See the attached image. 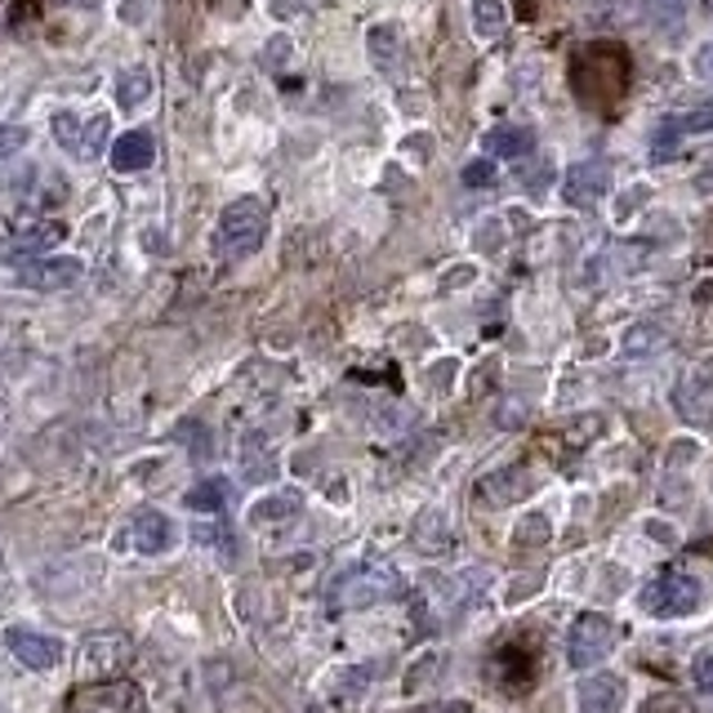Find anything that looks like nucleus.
Masks as SVG:
<instances>
[{
  "label": "nucleus",
  "instance_id": "f257e3e1",
  "mask_svg": "<svg viewBox=\"0 0 713 713\" xmlns=\"http://www.w3.org/2000/svg\"><path fill=\"white\" fill-rule=\"evenodd\" d=\"M268 223H273V214H268V205L259 196L232 201L219 214V223H214V251L223 259H246V255H255L268 242Z\"/></svg>",
  "mask_w": 713,
  "mask_h": 713
},
{
  "label": "nucleus",
  "instance_id": "f03ea898",
  "mask_svg": "<svg viewBox=\"0 0 713 713\" xmlns=\"http://www.w3.org/2000/svg\"><path fill=\"white\" fill-rule=\"evenodd\" d=\"M642 611L656 616V620H682V616H695L704 607V579L691 575V571H678V566H664L660 575H651L642 584Z\"/></svg>",
  "mask_w": 713,
  "mask_h": 713
},
{
  "label": "nucleus",
  "instance_id": "7ed1b4c3",
  "mask_svg": "<svg viewBox=\"0 0 713 713\" xmlns=\"http://www.w3.org/2000/svg\"><path fill=\"white\" fill-rule=\"evenodd\" d=\"M402 593V579L393 566H356V571H343L330 588V607L334 611H362V607H375L384 598H397Z\"/></svg>",
  "mask_w": 713,
  "mask_h": 713
},
{
  "label": "nucleus",
  "instance_id": "20e7f679",
  "mask_svg": "<svg viewBox=\"0 0 713 713\" xmlns=\"http://www.w3.org/2000/svg\"><path fill=\"white\" fill-rule=\"evenodd\" d=\"M616 651V620L603 611H584L575 616L571 634H566V664L588 673L593 664H603Z\"/></svg>",
  "mask_w": 713,
  "mask_h": 713
},
{
  "label": "nucleus",
  "instance_id": "39448f33",
  "mask_svg": "<svg viewBox=\"0 0 713 713\" xmlns=\"http://www.w3.org/2000/svg\"><path fill=\"white\" fill-rule=\"evenodd\" d=\"M111 544L121 549V553H166V549L174 544V526H170L166 513L143 509V513H135L121 531L111 535Z\"/></svg>",
  "mask_w": 713,
  "mask_h": 713
},
{
  "label": "nucleus",
  "instance_id": "423d86ee",
  "mask_svg": "<svg viewBox=\"0 0 713 713\" xmlns=\"http://www.w3.org/2000/svg\"><path fill=\"white\" fill-rule=\"evenodd\" d=\"M54 139L63 143L67 157L76 161H94L107 143V116H89V121H81L76 111H58L54 116Z\"/></svg>",
  "mask_w": 713,
  "mask_h": 713
},
{
  "label": "nucleus",
  "instance_id": "0eeeda50",
  "mask_svg": "<svg viewBox=\"0 0 713 713\" xmlns=\"http://www.w3.org/2000/svg\"><path fill=\"white\" fill-rule=\"evenodd\" d=\"M629 700V687L620 673H588L579 687H575V713H620Z\"/></svg>",
  "mask_w": 713,
  "mask_h": 713
},
{
  "label": "nucleus",
  "instance_id": "6e6552de",
  "mask_svg": "<svg viewBox=\"0 0 713 713\" xmlns=\"http://www.w3.org/2000/svg\"><path fill=\"white\" fill-rule=\"evenodd\" d=\"M607 188H611V170H607L603 161H579V166H571L566 179H562V196H566V205H575V210H593V205L607 196Z\"/></svg>",
  "mask_w": 713,
  "mask_h": 713
},
{
  "label": "nucleus",
  "instance_id": "1a4fd4ad",
  "mask_svg": "<svg viewBox=\"0 0 713 713\" xmlns=\"http://www.w3.org/2000/svg\"><path fill=\"white\" fill-rule=\"evenodd\" d=\"M522 472H531V468L509 464V468L487 472V478L478 482V500H482L487 509H509V504H518L522 496H531V491L540 487V478H522Z\"/></svg>",
  "mask_w": 713,
  "mask_h": 713
},
{
  "label": "nucleus",
  "instance_id": "9d476101",
  "mask_svg": "<svg viewBox=\"0 0 713 713\" xmlns=\"http://www.w3.org/2000/svg\"><path fill=\"white\" fill-rule=\"evenodd\" d=\"M6 647L14 651L19 664L36 669V673H50L63 664V642L54 634H32V629H10L6 634Z\"/></svg>",
  "mask_w": 713,
  "mask_h": 713
},
{
  "label": "nucleus",
  "instance_id": "9b49d317",
  "mask_svg": "<svg viewBox=\"0 0 713 713\" xmlns=\"http://www.w3.org/2000/svg\"><path fill=\"white\" fill-rule=\"evenodd\" d=\"M130 660V642L121 634H94L81 642V673L98 678V673H116Z\"/></svg>",
  "mask_w": 713,
  "mask_h": 713
},
{
  "label": "nucleus",
  "instance_id": "f8f14e48",
  "mask_svg": "<svg viewBox=\"0 0 713 713\" xmlns=\"http://www.w3.org/2000/svg\"><path fill=\"white\" fill-rule=\"evenodd\" d=\"M81 273H85L81 259H72V255H50V259L28 264V268L19 273V281L32 286V290H67V286L81 281Z\"/></svg>",
  "mask_w": 713,
  "mask_h": 713
},
{
  "label": "nucleus",
  "instance_id": "ddd939ff",
  "mask_svg": "<svg viewBox=\"0 0 713 713\" xmlns=\"http://www.w3.org/2000/svg\"><path fill=\"white\" fill-rule=\"evenodd\" d=\"M411 544H415L419 553H428V557L446 553V549L455 544V526H450V518H446L441 509H424V513L415 518V526H411Z\"/></svg>",
  "mask_w": 713,
  "mask_h": 713
},
{
  "label": "nucleus",
  "instance_id": "4468645a",
  "mask_svg": "<svg viewBox=\"0 0 713 713\" xmlns=\"http://www.w3.org/2000/svg\"><path fill=\"white\" fill-rule=\"evenodd\" d=\"M152 157H157V139L148 135V130H130V135H121L111 143V166L121 170V174H130V170H148L152 166Z\"/></svg>",
  "mask_w": 713,
  "mask_h": 713
},
{
  "label": "nucleus",
  "instance_id": "2eb2a0df",
  "mask_svg": "<svg viewBox=\"0 0 713 713\" xmlns=\"http://www.w3.org/2000/svg\"><path fill=\"white\" fill-rule=\"evenodd\" d=\"M67 236V227L63 223H54V219H19L14 227H10V242L19 246V251H50V246H58Z\"/></svg>",
  "mask_w": 713,
  "mask_h": 713
},
{
  "label": "nucleus",
  "instance_id": "dca6fc26",
  "mask_svg": "<svg viewBox=\"0 0 713 713\" xmlns=\"http://www.w3.org/2000/svg\"><path fill=\"white\" fill-rule=\"evenodd\" d=\"M482 148H487L491 157H500V161H522V157L535 148V135H531V130H518V126H500V130H491V135L482 139Z\"/></svg>",
  "mask_w": 713,
  "mask_h": 713
},
{
  "label": "nucleus",
  "instance_id": "f3484780",
  "mask_svg": "<svg viewBox=\"0 0 713 713\" xmlns=\"http://www.w3.org/2000/svg\"><path fill=\"white\" fill-rule=\"evenodd\" d=\"M660 348H669V334H664V326H656V321H634V326L620 334V352H625V356H651V352H660Z\"/></svg>",
  "mask_w": 713,
  "mask_h": 713
},
{
  "label": "nucleus",
  "instance_id": "a211bd4d",
  "mask_svg": "<svg viewBox=\"0 0 713 713\" xmlns=\"http://www.w3.org/2000/svg\"><path fill=\"white\" fill-rule=\"evenodd\" d=\"M299 504H304V496H299V491L268 496V500H259V504L251 509V522H255V526H281V522H295V518H299Z\"/></svg>",
  "mask_w": 713,
  "mask_h": 713
},
{
  "label": "nucleus",
  "instance_id": "6ab92c4d",
  "mask_svg": "<svg viewBox=\"0 0 713 713\" xmlns=\"http://www.w3.org/2000/svg\"><path fill=\"white\" fill-rule=\"evenodd\" d=\"M116 107H143L152 98V72L148 67H126L116 72Z\"/></svg>",
  "mask_w": 713,
  "mask_h": 713
},
{
  "label": "nucleus",
  "instance_id": "aec40b11",
  "mask_svg": "<svg viewBox=\"0 0 713 713\" xmlns=\"http://www.w3.org/2000/svg\"><path fill=\"white\" fill-rule=\"evenodd\" d=\"M472 32L482 41L504 36V0H472Z\"/></svg>",
  "mask_w": 713,
  "mask_h": 713
},
{
  "label": "nucleus",
  "instance_id": "412c9836",
  "mask_svg": "<svg viewBox=\"0 0 713 713\" xmlns=\"http://www.w3.org/2000/svg\"><path fill=\"white\" fill-rule=\"evenodd\" d=\"M553 540V526L544 513H522L518 531H513V549H544Z\"/></svg>",
  "mask_w": 713,
  "mask_h": 713
},
{
  "label": "nucleus",
  "instance_id": "4be33fe9",
  "mask_svg": "<svg viewBox=\"0 0 713 713\" xmlns=\"http://www.w3.org/2000/svg\"><path fill=\"white\" fill-rule=\"evenodd\" d=\"M183 504H188L192 513H219V509L227 504V487H223L219 478H210V482H201V487H192V491L183 496Z\"/></svg>",
  "mask_w": 713,
  "mask_h": 713
},
{
  "label": "nucleus",
  "instance_id": "5701e85b",
  "mask_svg": "<svg viewBox=\"0 0 713 713\" xmlns=\"http://www.w3.org/2000/svg\"><path fill=\"white\" fill-rule=\"evenodd\" d=\"M397 54H402V36H397V28H393V23L375 28V32H371V58H375L380 67H397Z\"/></svg>",
  "mask_w": 713,
  "mask_h": 713
},
{
  "label": "nucleus",
  "instance_id": "b1692460",
  "mask_svg": "<svg viewBox=\"0 0 713 713\" xmlns=\"http://www.w3.org/2000/svg\"><path fill=\"white\" fill-rule=\"evenodd\" d=\"M687 6H691V0H647V14L656 23H678L687 14Z\"/></svg>",
  "mask_w": 713,
  "mask_h": 713
},
{
  "label": "nucleus",
  "instance_id": "393cba45",
  "mask_svg": "<svg viewBox=\"0 0 713 713\" xmlns=\"http://www.w3.org/2000/svg\"><path fill=\"white\" fill-rule=\"evenodd\" d=\"M433 673H441V656H437V651H428V656H424V660H419V664L406 673V691H419V687H424Z\"/></svg>",
  "mask_w": 713,
  "mask_h": 713
},
{
  "label": "nucleus",
  "instance_id": "a878e982",
  "mask_svg": "<svg viewBox=\"0 0 713 713\" xmlns=\"http://www.w3.org/2000/svg\"><path fill=\"white\" fill-rule=\"evenodd\" d=\"M691 682H695L704 695H713V651H700V656L691 660Z\"/></svg>",
  "mask_w": 713,
  "mask_h": 713
},
{
  "label": "nucleus",
  "instance_id": "bb28decb",
  "mask_svg": "<svg viewBox=\"0 0 713 713\" xmlns=\"http://www.w3.org/2000/svg\"><path fill=\"white\" fill-rule=\"evenodd\" d=\"M464 183H468V188H491V183H496V166H491V161H472V166H464Z\"/></svg>",
  "mask_w": 713,
  "mask_h": 713
},
{
  "label": "nucleus",
  "instance_id": "cd10ccee",
  "mask_svg": "<svg viewBox=\"0 0 713 713\" xmlns=\"http://www.w3.org/2000/svg\"><path fill=\"white\" fill-rule=\"evenodd\" d=\"M678 135H682V126H678V121H669V126H660V130H656V157H660V161L678 152Z\"/></svg>",
  "mask_w": 713,
  "mask_h": 713
},
{
  "label": "nucleus",
  "instance_id": "c85d7f7f",
  "mask_svg": "<svg viewBox=\"0 0 713 713\" xmlns=\"http://www.w3.org/2000/svg\"><path fill=\"white\" fill-rule=\"evenodd\" d=\"M23 143H28V130L23 126H0V157L23 152Z\"/></svg>",
  "mask_w": 713,
  "mask_h": 713
},
{
  "label": "nucleus",
  "instance_id": "c756f323",
  "mask_svg": "<svg viewBox=\"0 0 713 713\" xmlns=\"http://www.w3.org/2000/svg\"><path fill=\"white\" fill-rule=\"evenodd\" d=\"M535 593H540V579H535V575H518V584H509V607L535 598Z\"/></svg>",
  "mask_w": 713,
  "mask_h": 713
},
{
  "label": "nucleus",
  "instance_id": "7c9ffc66",
  "mask_svg": "<svg viewBox=\"0 0 713 713\" xmlns=\"http://www.w3.org/2000/svg\"><path fill=\"white\" fill-rule=\"evenodd\" d=\"M691 72H695L704 85H713V45H700V50L691 54Z\"/></svg>",
  "mask_w": 713,
  "mask_h": 713
},
{
  "label": "nucleus",
  "instance_id": "2f4dec72",
  "mask_svg": "<svg viewBox=\"0 0 713 713\" xmlns=\"http://www.w3.org/2000/svg\"><path fill=\"white\" fill-rule=\"evenodd\" d=\"M406 713H472V704L468 700H437V704H415Z\"/></svg>",
  "mask_w": 713,
  "mask_h": 713
},
{
  "label": "nucleus",
  "instance_id": "473e14b6",
  "mask_svg": "<svg viewBox=\"0 0 713 713\" xmlns=\"http://www.w3.org/2000/svg\"><path fill=\"white\" fill-rule=\"evenodd\" d=\"M678 126H682V130H691V135H695V130H713V103H704L700 111H691L687 121H678Z\"/></svg>",
  "mask_w": 713,
  "mask_h": 713
},
{
  "label": "nucleus",
  "instance_id": "72a5a7b5",
  "mask_svg": "<svg viewBox=\"0 0 713 713\" xmlns=\"http://www.w3.org/2000/svg\"><path fill=\"white\" fill-rule=\"evenodd\" d=\"M691 384H695L700 393H709V389H713V356H704V362L691 371Z\"/></svg>",
  "mask_w": 713,
  "mask_h": 713
},
{
  "label": "nucleus",
  "instance_id": "f704fd0d",
  "mask_svg": "<svg viewBox=\"0 0 713 713\" xmlns=\"http://www.w3.org/2000/svg\"><path fill=\"white\" fill-rule=\"evenodd\" d=\"M67 6H85V10H94V6H98V0H67Z\"/></svg>",
  "mask_w": 713,
  "mask_h": 713
},
{
  "label": "nucleus",
  "instance_id": "c9c22d12",
  "mask_svg": "<svg viewBox=\"0 0 713 713\" xmlns=\"http://www.w3.org/2000/svg\"><path fill=\"white\" fill-rule=\"evenodd\" d=\"M709 10H713V0H709Z\"/></svg>",
  "mask_w": 713,
  "mask_h": 713
}]
</instances>
